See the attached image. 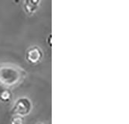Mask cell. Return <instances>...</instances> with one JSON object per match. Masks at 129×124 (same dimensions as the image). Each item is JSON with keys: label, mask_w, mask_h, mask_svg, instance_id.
I'll use <instances>...</instances> for the list:
<instances>
[{"label": "cell", "mask_w": 129, "mask_h": 124, "mask_svg": "<svg viewBox=\"0 0 129 124\" xmlns=\"http://www.w3.org/2000/svg\"><path fill=\"white\" fill-rule=\"evenodd\" d=\"M30 110V103L26 98H20L16 104L15 112L20 115H26Z\"/></svg>", "instance_id": "6da1fadb"}, {"label": "cell", "mask_w": 129, "mask_h": 124, "mask_svg": "<svg viewBox=\"0 0 129 124\" xmlns=\"http://www.w3.org/2000/svg\"><path fill=\"white\" fill-rule=\"evenodd\" d=\"M42 57V53L40 49L37 47H33L27 52V60L31 63L38 62Z\"/></svg>", "instance_id": "7a4b0ae2"}, {"label": "cell", "mask_w": 129, "mask_h": 124, "mask_svg": "<svg viewBox=\"0 0 129 124\" xmlns=\"http://www.w3.org/2000/svg\"><path fill=\"white\" fill-rule=\"evenodd\" d=\"M40 0H26V9L29 12L34 11V9L37 7Z\"/></svg>", "instance_id": "3957f363"}, {"label": "cell", "mask_w": 129, "mask_h": 124, "mask_svg": "<svg viewBox=\"0 0 129 124\" xmlns=\"http://www.w3.org/2000/svg\"><path fill=\"white\" fill-rule=\"evenodd\" d=\"M9 95H10L9 92H3V98L5 100H8V99L9 98Z\"/></svg>", "instance_id": "277c9868"}]
</instances>
